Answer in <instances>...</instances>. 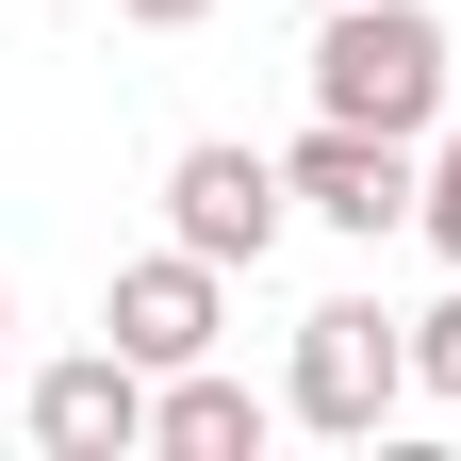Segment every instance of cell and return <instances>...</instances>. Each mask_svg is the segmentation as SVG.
I'll return each mask as SVG.
<instances>
[{"mask_svg": "<svg viewBox=\"0 0 461 461\" xmlns=\"http://www.w3.org/2000/svg\"><path fill=\"white\" fill-rule=\"evenodd\" d=\"M313 115L429 149L445 115H461V50H445V17H429V0H346V17H313Z\"/></svg>", "mask_w": 461, "mask_h": 461, "instance_id": "cell-1", "label": "cell"}, {"mask_svg": "<svg viewBox=\"0 0 461 461\" xmlns=\"http://www.w3.org/2000/svg\"><path fill=\"white\" fill-rule=\"evenodd\" d=\"M395 395H412V313H379V297H313V313H297V363H280V412L330 429V445H379Z\"/></svg>", "mask_w": 461, "mask_h": 461, "instance_id": "cell-2", "label": "cell"}, {"mask_svg": "<svg viewBox=\"0 0 461 461\" xmlns=\"http://www.w3.org/2000/svg\"><path fill=\"white\" fill-rule=\"evenodd\" d=\"M280 182H297V214H313V230L379 248V230H412V214H429V149H395V132H346V115H313V132L280 149Z\"/></svg>", "mask_w": 461, "mask_h": 461, "instance_id": "cell-3", "label": "cell"}, {"mask_svg": "<svg viewBox=\"0 0 461 461\" xmlns=\"http://www.w3.org/2000/svg\"><path fill=\"white\" fill-rule=\"evenodd\" d=\"M280 214H297V182H280V149H248V132H198L165 165V230H182L198 264H264Z\"/></svg>", "mask_w": 461, "mask_h": 461, "instance_id": "cell-4", "label": "cell"}, {"mask_svg": "<svg viewBox=\"0 0 461 461\" xmlns=\"http://www.w3.org/2000/svg\"><path fill=\"white\" fill-rule=\"evenodd\" d=\"M149 395H165V379L99 330V346H67V363H33L17 412H33V445H50V461H132V445H149Z\"/></svg>", "mask_w": 461, "mask_h": 461, "instance_id": "cell-5", "label": "cell"}, {"mask_svg": "<svg viewBox=\"0 0 461 461\" xmlns=\"http://www.w3.org/2000/svg\"><path fill=\"white\" fill-rule=\"evenodd\" d=\"M214 313H230V264H198L182 230H165L149 264H115V297H99V330L132 346L149 379H165V363H214Z\"/></svg>", "mask_w": 461, "mask_h": 461, "instance_id": "cell-6", "label": "cell"}, {"mask_svg": "<svg viewBox=\"0 0 461 461\" xmlns=\"http://www.w3.org/2000/svg\"><path fill=\"white\" fill-rule=\"evenodd\" d=\"M264 429H280V395H248L230 363H165V395H149V445L165 461H248Z\"/></svg>", "mask_w": 461, "mask_h": 461, "instance_id": "cell-7", "label": "cell"}, {"mask_svg": "<svg viewBox=\"0 0 461 461\" xmlns=\"http://www.w3.org/2000/svg\"><path fill=\"white\" fill-rule=\"evenodd\" d=\"M412 230H429V248L461 264V115H445V132H429V214H412Z\"/></svg>", "mask_w": 461, "mask_h": 461, "instance_id": "cell-8", "label": "cell"}, {"mask_svg": "<svg viewBox=\"0 0 461 461\" xmlns=\"http://www.w3.org/2000/svg\"><path fill=\"white\" fill-rule=\"evenodd\" d=\"M412 379H429V395H461V297H429V313H412Z\"/></svg>", "mask_w": 461, "mask_h": 461, "instance_id": "cell-9", "label": "cell"}, {"mask_svg": "<svg viewBox=\"0 0 461 461\" xmlns=\"http://www.w3.org/2000/svg\"><path fill=\"white\" fill-rule=\"evenodd\" d=\"M115 17H132V33H198L214 0H115Z\"/></svg>", "mask_w": 461, "mask_h": 461, "instance_id": "cell-10", "label": "cell"}, {"mask_svg": "<svg viewBox=\"0 0 461 461\" xmlns=\"http://www.w3.org/2000/svg\"><path fill=\"white\" fill-rule=\"evenodd\" d=\"M0 379H17V297H0Z\"/></svg>", "mask_w": 461, "mask_h": 461, "instance_id": "cell-11", "label": "cell"}, {"mask_svg": "<svg viewBox=\"0 0 461 461\" xmlns=\"http://www.w3.org/2000/svg\"><path fill=\"white\" fill-rule=\"evenodd\" d=\"M313 17H346V0H313Z\"/></svg>", "mask_w": 461, "mask_h": 461, "instance_id": "cell-12", "label": "cell"}]
</instances>
